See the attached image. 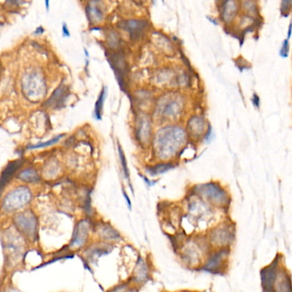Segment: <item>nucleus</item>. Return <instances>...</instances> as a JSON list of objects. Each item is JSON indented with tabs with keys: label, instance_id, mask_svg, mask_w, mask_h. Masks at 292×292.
<instances>
[{
	"label": "nucleus",
	"instance_id": "nucleus-1",
	"mask_svg": "<svg viewBox=\"0 0 292 292\" xmlns=\"http://www.w3.org/2000/svg\"><path fill=\"white\" fill-rule=\"evenodd\" d=\"M184 131L177 127H167L160 129L156 137L158 153L163 159H167L179 150V147L185 142Z\"/></svg>",
	"mask_w": 292,
	"mask_h": 292
},
{
	"label": "nucleus",
	"instance_id": "nucleus-2",
	"mask_svg": "<svg viewBox=\"0 0 292 292\" xmlns=\"http://www.w3.org/2000/svg\"><path fill=\"white\" fill-rule=\"evenodd\" d=\"M13 217V225L15 231L22 237L34 243L38 238L39 221L35 212L31 209H26L16 212Z\"/></svg>",
	"mask_w": 292,
	"mask_h": 292
},
{
	"label": "nucleus",
	"instance_id": "nucleus-3",
	"mask_svg": "<svg viewBox=\"0 0 292 292\" xmlns=\"http://www.w3.org/2000/svg\"><path fill=\"white\" fill-rule=\"evenodd\" d=\"M32 200V193L28 188L20 186L15 188L13 191L4 196L0 205V210L5 213H14L23 209Z\"/></svg>",
	"mask_w": 292,
	"mask_h": 292
},
{
	"label": "nucleus",
	"instance_id": "nucleus-4",
	"mask_svg": "<svg viewBox=\"0 0 292 292\" xmlns=\"http://www.w3.org/2000/svg\"><path fill=\"white\" fill-rule=\"evenodd\" d=\"M90 230L91 222L90 220L82 219L80 221L77 222L69 248L71 249H80L84 246L90 237Z\"/></svg>",
	"mask_w": 292,
	"mask_h": 292
},
{
	"label": "nucleus",
	"instance_id": "nucleus-5",
	"mask_svg": "<svg viewBox=\"0 0 292 292\" xmlns=\"http://www.w3.org/2000/svg\"><path fill=\"white\" fill-rule=\"evenodd\" d=\"M198 191L210 202L214 203L216 205H224L227 200V195L225 194L224 190L214 184L201 185L198 189Z\"/></svg>",
	"mask_w": 292,
	"mask_h": 292
},
{
	"label": "nucleus",
	"instance_id": "nucleus-6",
	"mask_svg": "<svg viewBox=\"0 0 292 292\" xmlns=\"http://www.w3.org/2000/svg\"><path fill=\"white\" fill-rule=\"evenodd\" d=\"M277 264H272L265 268L262 272V286L264 287L266 292H271L273 291L274 284L277 280Z\"/></svg>",
	"mask_w": 292,
	"mask_h": 292
},
{
	"label": "nucleus",
	"instance_id": "nucleus-7",
	"mask_svg": "<svg viewBox=\"0 0 292 292\" xmlns=\"http://www.w3.org/2000/svg\"><path fill=\"white\" fill-rule=\"evenodd\" d=\"M148 23L142 20H129L124 22L123 28L129 31L134 38H137L143 33V31L147 28Z\"/></svg>",
	"mask_w": 292,
	"mask_h": 292
},
{
	"label": "nucleus",
	"instance_id": "nucleus-8",
	"mask_svg": "<svg viewBox=\"0 0 292 292\" xmlns=\"http://www.w3.org/2000/svg\"><path fill=\"white\" fill-rule=\"evenodd\" d=\"M67 98V89L64 85L58 88L53 96L46 101V105L53 107H60Z\"/></svg>",
	"mask_w": 292,
	"mask_h": 292
},
{
	"label": "nucleus",
	"instance_id": "nucleus-9",
	"mask_svg": "<svg viewBox=\"0 0 292 292\" xmlns=\"http://www.w3.org/2000/svg\"><path fill=\"white\" fill-rule=\"evenodd\" d=\"M225 251L222 250L219 252L216 253L214 255L210 257L208 262H206V266L204 269L207 271H216L218 270V268H221L222 263L224 262V259H225Z\"/></svg>",
	"mask_w": 292,
	"mask_h": 292
},
{
	"label": "nucleus",
	"instance_id": "nucleus-10",
	"mask_svg": "<svg viewBox=\"0 0 292 292\" xmlns=\"http://www.w3.org/2000/svg\"><path fill=\"white\" fill-rule=\"evenodd\" d=\"M148 271L147 265L142 259H139L135 269V280L138 283H143L148 279Z\"/></svg>",
	"mask_w": 292,
	"mask_h": 292
},
{
	"label": "nucleus",
	"instance_id": "nucleus-11",
	"mask_svg": "<svg viewBox=\"0 0 292 292\" xmlns=\"http://www.w3.org/2000/svg\"><path fill=\"white\" fill-rule=\"evenodd\" d=\"M99 236L105 240H116L119 238V234L114 228L108 224H103L98 228Z\"/></svg>",
	"mask_w": 292,
	"mask_h": 292
},
{
	"label": "nucleus",
	"instance_id": "nucleus-12",
	"mask_svg": "<svg viewBox=\"0 0 292 292\" xmlns=\"http://www.w3.org/2000/svg\"><path fill=\"white\" fill-rule=\"evenodd\" d=\"M151 126L150 123L146 118L141 119L139 128L137 129V135L141 142H146L150 136Z\"/></svg>",
	"mask_w": 292,
	"mask_h": 292
},
{
	"label": "nucleus",
	"instance_id": "nucleus-13",
	"mask_svg": "<svg viewBox=\"0 0 292 292\" xmlns=\"http://www.w3.org/2000/svg\"><path fill=\"white\" fill-rule=\"evenodd\" d=\"M19 179L26 183H37L40 181V176L33 169L24 170L19 174Z\"/></svg>",
	"mask_w": 292,
	"mask_h": 292
},
{
	"label": "nucleus",
	"instance_id": "nucleus-14",
	"mask_svg": "<svg viewBox=\"0 0 292 292\" xmlns=\"http://www.w3.org/2000/svg\"><path fill=\"white\" fill-rule=\"evenodd\" d=\"M179 111H180V102L173 100L166 105L165 110H164V114L167 117H172V116L177 115Z\"/></svg>",
	"mask_w": 292,
	"mask_h": 292
},
{
	"label": "nucleus",
	"instance_id": "nucleus-15",
	"mask_svg": "<svg viewBox=\"0 0 292 292\" xmlns=\"http://www.w3.org/2000/svg\"><path fill=\"white\" fill-rule=\"evenodd\" d=\"M237 10V6L235 2H225V7H224V11H223V16L226 21L231 20L235 12Z\"/></svg>",
	"mask_w": 292,
	"mask_h": 292
},
{
	"label": "nucleus",
	"instance_id": "nucleus-16",
	"mask_svg": "<svg viewBox=\"0 0 292 292\" xmlns=\"http://www.w3.org/2000/svg\"><path fill=\"white\" fill-rule=\"evenodd\" d=\"M189 125H191V132L195 133V131L197 129V135H200L203 132L204 129V121H203L200 117H195L191 120V122H189Z\"/></svg>",
	"mask_w": 292,
	"mask_h": 292
},
{
	"label": "nucleus",
	"instance_id": "nucleus-17",
	"mask_svg": "<svg viewBox=\"0 0 292 292\" xmlns=\"http://www.w3.org/2000/svg\"><path fill=\"white\" fill-rule=\"evenodd\" d=\"M105 95H106V90L103 89L101 93H100V95H99L98 100L96 101L95 113H96V117L97 119H100L101 118L102 109H103V105H104Z\"/></svg>",
	"mask_w": 292,
	"mask_h": 292
},
{
	"label": "nucleus",
	"instance_id": "nucleus-18",
	"mask_svg": "<svg viewBox=\"0 0 292 292\" xmlns=\"http://www.w3.org/2000/svg\"><path fill=\"white\" fill-rule=\"evenodd\" d=\"M212 239H214L215 242L218 241V244H225L227 243L228 241L230 240V234L228 233V231L224 229H220L216 231V233L212 236Z\"/></svg>",
	"mask_w": 292,
	"mask_h": 292
},
{
	"label": "nucleus",
	"instance_id": "nucleus-19",
	"mask_svg": "<svg viewBox=\"0 0 292 292\" xmlns=\"http://www.w3.org/2000/svg\"><path fill=\"white\" fill-rule=\"evenodd\" d=\"M173 166L171 164H160L158 166H154L152 169L149 170L148 173H151L152 175H157L160 173H164L167 172L168 170L171 169Z\"/></svg>",
	"mask_w": 292,
	"mask_h": 292
},
{
	"label": "nucleus",
	"instance_id": "nucleus-20",
	"mask_svg": "<svg viewBox=\"0 0 292 292\" xmlns=\"http://www.w3.org/2000/svg\"><path fill=\"white\" fill-rule=\"evenodd\" d=\"M89 15L91 18L94 19L95 21H99L101 20L103 16L101 9L98 8V6H90L89 7Z\"/></svg>",
	"mask_w": 292,
	"mask_h": 292
},
{
	"label": "nucleus",
	"instance_id": "nucleus-21",
	"mask_svg": "<svg viewBox=\"0 0 292 292\" xmlns=\"http://www.w3.org/2000/svg\"><path fill=\"white\" fill-rule=\"evenodd\" d=\"M62 136H63V135H58L57 137H54V138L50 140V141L38 143V144L33 145V146H29V147H28V148H29V149H34V148H45V147H47V146L56 144L62 138Z\"/></svg>",
	"mask_w": 292,
	"mask_h": 292
},
{
	"label": "nucleus",
	"instance_id": "nucleus-22",
	"mask_svg": "<svg viewBox=\"0 0 292 292\" xmlns=\"http://www.w3.org/2000/svg\"><path fill=\"white\" fill-rule=\"evenodd\" d=\"M118 153H119L120 161H121V165L123 167V173L126 176V178H129V170H128V166H127L126 159L123 154V149L118 145Z\"/></svg>",
	"mask_w": 292,
	"mask_h": 292
},
{
	"label": "nucleus",
	"instance_id": "nucleus-23",
	"mask_svg": "<svg viewBox=\"0 0 292 292\" xmlns=\"http://www.w3.org/2000/svg\"><path fill=\"white\" fill-rule=\"evenodd\" d=\"M288 52H289V41H288V40H286L284 42L282 49L280 51V54H281V56H283V57H287Z\"/></svg>",
	"mask_w": 292,
	"mask_h": 292
},
{
	"label": "nucleus",
	"instance_id": "nucleus-24",
	"mask_svg": "<svg viewBox=\"0 0 292 292\" xmlns=\"http://www.w3.org/2000/svg\"><path fill=\"white\" fill-rule=\"evenodd\" d=\"M252 102L253 104H254L255 106L259 107V105H260V104H259V103H260V99H259V97L256 96V95H254V96H253Z\"/></svg>",
	"mask_w": 292,
	"mask_h": 292
},
{
	"label": "nucleus",
	"instance_id": "nucleus-25",
	"mask_svg": "<svg viewBox=\"0 0 292 292\" xmlns=\"http://www.w3.org/2000/svg\"><path fill=\"white\" fill-rule=\"evenodd\" d=\"M62 31H63V34L65 36H70V31L68 30L67 26L66 24L63 25V28H62Z\"/></svg>",
	"mask_w": 292,
	"mask_h": 292
},
{
	"label": "nucleus",
	"instance_id": "nucleus-26",
	"mask_svg": "<svg viewBox=\"0 0 292 292\" xmlns=\"http://www.w3.org/2000/svg\"><path fill=\"white\" fill-rule=\"evenodd\" d=\"M123 195L125 197V199H126L127 201H128V204H129V208H131V203H130V200H129V197L127 196L126 193L125 192H123Z\"/></svg>",
	"mask_w": 292,
	"mask_h": 292
},
{
	"label": "nucleus",
	"instance_id": "nucleus-27",
	"mask_svg": "<svg viewBox=\"0 0 292 292\" xmlns=\"http://www.w3.org/2000/svg\"><path fill=\"white\" fill-rule=\"evenodd\" d=\"M43 28H41V27H40V28H37V30L35 31L34 33H35L36 34H40L43 33Z\"/></svg>",
	"mask_w": 292,
	"mask_h": 292
},
{
	"label": "nucleus",
	"instance_id": "nucleus-28",
	"mask_svg": "<svg viewBox=\"0 0 292 292\" xmlns=\"http://www.w3.org/2000/svg\"><path fill=\"white\" fill-rule=\"evenodd\" d=\"M291 34H292V24L290 25L289 31H288V38L291 37Z\"/></svg>",
	"mask_w": 292,
	"mask_h": 292
},
{
	"label": "nucleus",
	"instance_id": "nucleus-29",
	"mask_svg": "<svg viewBox=\"0 0 292 292\" xmlns=\"http://www.w3.org/2000/svg\"><path fill=\"white\" fill-rule=\"evenodd\" d=\"M46 9H48V7H49V5H48V4H49V2H48V1H46Z\"/></svg>",
	"mask_w": 292,
	"mask_h": 292
},
{
	"label": "nucleus",
	"instance_id": "nucleus-30",
	"mask_svg": "<svg viewBox=\"0 0 292 292\" xmlns=\"http://www.w3.org/2000/svg\"><path fill=\"white\" fill-rule=\"evenodd\" d=\"M136 292V291H135V290H131V291H129V292Z\"/></svg>",
	"mask_w": 292,
	"mask_h": 292
}]
</instances>
